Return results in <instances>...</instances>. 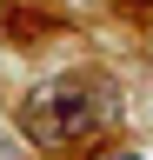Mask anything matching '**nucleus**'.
Returning a JSON list of instances; mask_svg holds the SVG:
<instances>
[{
    "instance_id": "f257e3e1",
    "label": "nucleus",
    "mask_w": 153,
    "mask_h": 160,
    "mask_svg": "<svg viewBox=\"0 0 153 160\" xmlns=\"http://www.w3.org/2000/svg\"><path fill=\"white\" fill-rule=\"evenodd\" d=\"M113 120H120V93H113L100 73H53V80H40V87L20 100L27 147H47V153L87 147V140L113 133Z\"/></svg>"
},
{
    "instance_id": "f03ea898",
    "label": "nucleus",
    "mask_w": 153,
    "mask_h": 160,
    "mask_svg": "<svg viewBox=\"0 0 153 160\" xmlns=\"http://www.w3.org/2000/svg\"><path fill=\"white\" fill-rule=\"evenodd\" d=\"M0 160H33V147H27L20 127H0Z\"/></svg>"
},
{
    "instance_id": "7ed1b4c3",
    "label": "nucleus",
    "mask_w": 153,
    "mask_h": 160,
    "mask_svg": "<svg viewBox=\"0 0 153 160\" xmlns=\"http://www.w3.org/2000/svg\"><path fill=\"white\" fill-rule=\"evenodd\" d=\"M107 160H146V153H133V147H120V153H107Z\"/></svg>"
}]
</instances>
